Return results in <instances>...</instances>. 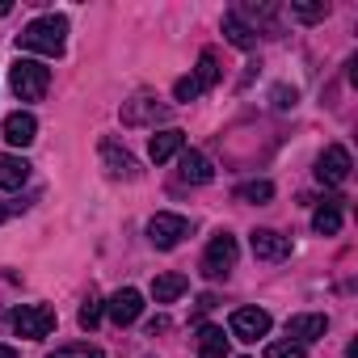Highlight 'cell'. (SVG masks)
<instances>
[{
  "instance_id": "obj_1",
  "label": "cell",
  "mask_w": 358,
  "mask_h": 358,
  "mask_svg": "<svg viewBox=\"0 0 358 358\" xmlns=\"http://www.w3.org/2000/svg\"><path fill=\"white\" fill-rule=\"evenodd\" d=\"M64 43H68V17L59 13H47L38 22H30L22 34H17V47L22 51H38V55H64Z\"/></svg>"
},
{
  "instance_id": "obj_2",
  "label": "cell",
  "mask_w": 358,
  "mask_h": 358,
  "mask_svg": "<svg viewBox=\"0 0 358 358\" xmlns=\"http://www.w3.org/2000/svg\"><path fill=\"white\" fill-rule=\"evenodd\" d=\"M9 89L22 97V101H43L47 89H51V68L38 64V59H17L9 68Z\"/></svg>"
},
{
  "instance_id": "obj_3",
  "label": "cell",
  "mask_w": 358,
  "mask_h": 358,
  "mask_svg": "<svg viewBox=\"0 0 358 358\" xmlns=\"http://www.w3.org/2000/svg\"><path fill=\"white\" fill-rule=\"evenodd\" d=\"M220 85V55L207 47L203 55H199V68H194V76H182L173 85V97L177 101H194V97H203L207 89H215Z\"/></svg>"
},
{
  "instance_id": "obj_4",
  "label": "cell",
  "mask_w": 358,
  "mask_h": 358,
  "mask_svg": "<svg viewBox=\"0 0 358 358\" xmlns=\"http://www.w3.org/2000/svg\"><path fill=\"white\" fill-rule=\"evenodd\" d=\"M13 329H17V337L43 341V337L55 329V308H47V303H22V308L13 312Z\"/></svg>"
},
{
  "instance_id": "obj_5",
  "label": "cell",
  "mask_w": 358,
  "mask_h": 358,
  "mask_svg": "<svg viewBox=\"0 0 358 358\" xmlns=\"http://www.w3.org/2000/svg\"><path fill=\"white\" fill-rule=\"evenodd\" d=\"M186 236H190V220H186V215H169V211H160V215L148 220V241H152L156 249H177Z\"/></svg>"
},
{
  "instance_id": "obj_6",
  "label": "cell",
  "mask_w": 358,
  "mask_h": 358,
  "mask_svg": "<svg viewBox=\"0 0 358 358\" xmlns=\"http://www.w3.org/2000/svg\"><path fill=\"white\" fill-rule=\"evenodd\" d=\"M236 236H228V232H220V236H211V245H207V253H203V274L207 278H228L232 274V266H236Z\"/></svg>"
},
{
  "instance_id": "obj_7",
  "label": "cell",
  "mask_w": 358,
  "mask_h": 358,
  "mask_svg": "<svg viewBox=\"0 0 358 358\" xmlns=\"http://www.w3.org/2000/svg\"><path fill=\"white\" fill-rule=\"evenodd\" d=\"M101 164H106V173L114 177V182H135L139 177V160L118 139H101Z\"/></svg>"
},
{
  "instance_id": "obj_8",
  "label": "cell",
  "mask_w": 358,
  "mask_h": 358,
  "mask_svg": "<svg viewBox=\"0 0 358 358\" xmlns=\"http://www.w3.org/2000/svg\"><path fill=\"white\" fill-rule=\"evenodd\" d=\"M350 169H354V160H350V152L341 143H329L320 152V160H316V177H320L324 186H341L345 177H350Z\"/></svg>"
},
{
  "instance_id": "obj_9",
  "label": "cell",
  "mask_w": 358,
  "mask_h": 358,
  "mask_svg": "<svg viewBox=\"0 0 358 358\" xmlns=\"http://www.w3.org/2000/svg\"><path fill=\"white\" fill-rule=\"evenodd\" d=\"M228 329H232V337H241V341H257V337L270 333V312H266V308H236L232 320H228Z\"/></svg>"
},
{
  "instance_id": "obj_10",
  "label": "cell",
  "mask_w": 358,
  "mask_h": 358,
  "mask_svg": "<svg viewBox=\"0 0 358 358\" xmlns=\"http://www.w3.org/2000/svg\"><path fill=\"white\" fill-rule=\"evenodd\" d=\"M249 245H253V257L257 262H287L291 257V241L282 232H274V228H257Z\"/></svg>"
},
{
  "instance_id": "obj_11",
  "label": "cell",
  "mask_w": 358,
  "mask_h": 358,
  "mask_svg": "<svg viewBox=\"0 0 358 358\" xmlns=\"http://www.w3.org/2000/svg\"><path fill=\"white\" fill-rule=\"evenodd\" d=\"M106 312H110V320H114V324H135V320H139V312H143V295H139L135 287H122V291H114V295H110Z\"/></svg>"
},
{
  "instance_id": "obj_12",
  "label": "cell",
  "mask_w": 358,
  "mask_h": 358,
  "mask_svg": "<svg viewBox=\"0 0 358 358\" xmlns=\"http://www.w3.org/2000/svg\"><path fill=\"white\" fill-rule=\"evenodd\" d=\"M160 118H169V106H160L156 97H131L122 106V122L127 127H148V122H160Z\"/></svg>"
},
{
  "instance_id": "obj_13",
  "label": "cell",
  "mask_w": 358,
  "mask_h": 358,
  "mask_svg": "<svg viewBox=\"0 0 358 358\" xmlns=\"http://www.w3.org/2000/svg\"><path fill=\"white\" fill-rule=\"evenodd\" d=\"M177 177H182V182H190V186H207L211 177H215V169H211V160H207L203 152L186 148L182 160H177Z\"/></svg>"
},
{
  "instance_id": "obj_14",
  "label": "cell",
  "mask_w": 358,
  "mask_h": 358,
  "mask_svg": "<svg viewBox=\"0 0 358 358\" xmlns=\"http://www.w3.org/2000/svg\"><path fill=\"white\" fill-rule=\"evenodd\" d=\"M182 152H186V131H177V127L156 131L152 143H148V156H152L156 164H164V160H173V156H182Z\"/></svg>"
},
{
  "instance_id": "obj_15",
  "label": "cell",
  "mask_w": 358,
  "mask_h": 358,
  "mask_svg": "<svg viewBox=\"0 0 358 358\" xmlns=\"http://www.w3.org/2000/svg\"><path fill=\"white\" fill-rule=\"evenodd\" d=\"M329 333V316L324 312H303V316H291L287 320V337H295L299 345L303 341H316V337H324Z\"/></svg>"
},
{
  "instance_id": "obj_16",
  "label": "cell",
  "mask_w": 358,
  "mask_h": 358,
  "mask_svg": "<svg viewBox=\"0 0 358 358\" xmlns=\"http://www.w3.org/2000/svg\"><path fill=\"white\" fill-rule=\"evenodd\" d=\"M5 139H9L13 148H30V143L38 139V122H34V114L13 110V114L5 118Z\"/></svg>"
},
{
  "instance_id": "obj_17",
  "label": "cell",
  "mask_w": 358,
  "mask_h": 358,
  "mask_svg": "<svg viewBox=\"0 0 358 358\" xmlns=\"http://www.w3.org/2000/svg\"><path fill=\"white\" fill-rule=\"evenodd\" d=\"M26 182H30V160L0 152V190H22Z\"/></svg>"
},
{
  "instance_id": "obj_18",
  "label": "cell",
  "mask_w": 358,
  "mask_h": 358,
  "mask_svg": "<svg viewBox=\"0 0 358 358\" xmlns=\"http://www.w3.org/2000/svg\"><path fill=\"white\" fill-rule=\"evenodd\" d=\"M224 34H228V43H232V47H241V51H249V47L257 43V30H253L236 9H232V13H224Z\"/></svg>"
},
{
  "instance_id": "obj_19",
  "label": "cell",
  "mask_w": 358,
  "mask_h": 358,
  "mask_svg": "<svg viewBox=\"0 0 358 358\" xmlns=\"http://www.w3.org/2000/svg\"><path fill=\"white\" fill-rule=\"evenodd\" d=\"M312 228H316L320 236H337V232H341V199H324V203L316 207V215H312Z\"/></svg>"
},
{
  "instance_id": "obj_20",
  "label": "cell",
  "mask_w": 358,
  "mask_h": 358,
  "mask_svg": "<svg viewBox=\"0 0 358 358\" xmlns=\"http://www.w3.org/2000/svg\"><path fill=\"white\" fill-rule=\"evenodd\" d=\"M186 287H190L186 274H156L152 278V299L156 303H173L177 295H186Z\"/></svg>"
},
{
  "instance_id": "obj_21",
  "label": "cell",
  "mask_w": 358,
  "mask_h": 358,
  "mask_svg": "<svg viewBox=\"0 0 358 358\" xmlns=\"http://www.w3.org/2000/svg\"><path fill=\"white\" fill-rule=\"evenodd\" d=\"M228 341L232 337H224V329L203 324L199 329V358H228Z\"/></svg>"
},
{
  "instance_id": "obj_22",
  "label": "cell",
  "mask_w": 358,
  "mask_h": 358,
  "mask_svg": "<svg viewBox=\"0 0 358 358\" xmlns=\"http://www.w3.org/2000/svg\"><path fill=\"white\" fill-rule=\"evenodd\" d=\"M232 194H236L241 203H270V199H274V186H270V182H245V186H236Z\"/></svg>"
},
{
  "instance_id": "obj_23",
  "label": "cell",
  "mask_w": 358,
  "mask_h": 358,
  "mask_svg": "<svg viewBox=\"0 0 358 358\" xmlns=\"http://www.w3.org/2000/svg\"><path fill=\"white\" fill-rule=\"evenodd\" d=\"M101 312H106V303H101V299H97V295L89 291V299H85V303H80V312H76L80 329H89V333H93V329L101 324Z\"/></svg>"
},
{
  "instance_id": "obj_24",
  "label": "cell",
  "mask_w": 358,
  "mask_h": 358,
  "mask_svg": "<svg viewBox=\"0 0 358 358\" xmlns=\"http://www.w3.org/2000/svg\"><path fill=\"white\" fill-rule=\"evenodd\" d=\"M266 358H303V345L299 341H270Z\"/></svg>"
},
{
  "instance_id": "obj_25",
  "label": "cell",
  "mask_w": 358,
  "mask_h": 358,
  "mask_svg": "<svg viewBox=\"0 0 358 358\" xmlns=\"http://www.w3.org/2000/svg\"><path fill=\"white\" fill-rule=\"evenodd\" d=\"M47 358H106L97 345H64V350H55V354H47Z\"/></svg>"
},
{
  "instance_id": "obj_26",
  "label": "cell",
  "mask_w": 358,
  "mask_h": 358,
  "mask_svg": "<svg viewBox=\"0 0 358 358\" xmlns=\"http://www.w3.org/2000/svg\"><path fill=\"white\" fill-rule=\"evenodd\" d=\"M291 13L299 22H320V17H329V5H291Z\"/></svg>"
},
{
  "instance_id": "obj_27",
  "label": "cell",
  "mask_w": 358,
  "mask_h": 358,
  "mask_svg": "<svg viewBox=\"0 0 358 358\" xmlns=\"http://www.w3.org/2000/svg\"><path fill=\"white\" fill-rule=\"evenodd\" d=\"M270 101H274V110H291V106L299 101V93H295L291 85H278V89L270 93Z\"/></svg>"
},
{
  "instance_id": "obj_28",
  "label": "cell",
  "mask_w": 358,
  "mask_h": 358,
  "mask_svg": "<svg viewBox=\"0 0 358 358\" xmlns=\"http://www.w3.org/2000/svg\"><path fill=\"white\" fill-rule=\"evenodd\" d=\"M30 207V199H9V203H0V224H5L9 215H17V211H26Z\"/></svg>"
},
{
  "instance_id": "obj_29",
  "label": "cell",
  "mask_w": 358,
  "mask_h": 358,
  "mask_svg": "<svg viewBox=\"0 0 358 358\" xmlns=\"http://www.w3.org/2000/svg\"><path fill=\"white\" fill-rule=\"evenodd\" d=\"M164 329H169V320H164V316H156V320L148 324V333H152V337H156V333H164Z\"/></svg>"
},
{
  "instance_id": "obj_30",
  "label": "cell",
  "mask_w": 358,
  "mask_h": 358,
  "mask_svg": "<svg viewBox=\"0 0 358 358\" xmlns=\"http://www.w3.org/2000/svg\"><path fill=\"white\" fill-rule=\"evenodd\" d=\"M0 358H17V350L13 345H0Z\"/></svg>"
}]
</instances>
